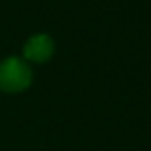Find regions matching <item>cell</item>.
<instances>
[{"instance_id":"obj_2","label":"cell","mask_w":151,"mask_h":151,"mask_svg":"<svg viewBox=\"0 0 151 151\" xmlns=\"http://www.w3.org/2000/svg\"><path fill=\"white\" fill-rule=\"evenodd\" d=\"M55 52V43L48 34H34L23 45V59L27 62H46Z\"/></svg>"},{"instance_id":"obj_1","label":"cell","mask_w":151,"mask_h":151,"mask_svg":"<svg viewBox=\"0 0 151 151\" xmlns=\"http://www.w3.org/2000/svg\"><path fill=\"white\" fill-rule=\"evenodd\" d=\"M32 84V69L25 59L7 57L0 60V91L2 93H22Z\"/></svg>"}]
</instances>
